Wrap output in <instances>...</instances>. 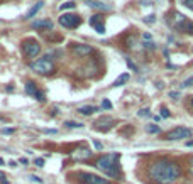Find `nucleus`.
<instances>
[{"instance_id": "1", "label": "nucleus", "mask_w": 193, "mask_h": 184, "mask_svg": "<svg viewBox=\"0 0 193 184\" xmlns=\"http://www.w3.org/2000/svg\"><path fill=\"white\" fill-rule=\"evenodd\" d=\"M149 176L158 184H173L179 177V167L171 161H158L151 166Z\"/></svg>"}, {"instance_id": "2", "label": "nucleus", "mask_w": 193, "mask_h": 184, "mask_svg": "<svg viewBox=\"0 0 193 184\" xmlns=\"http://www.w3.org/2000/svg\"><path fill=\"white\" fill-rule=\"evenodd\" d=\"M119 154L117 152H112L107 156H102L96 161V169H100L105 176L112 177V179H119L120 177V166H119Z\"/></svg>"}, {"instance_id": "3", "label": "nucleus", "mask_w": 193, "mask_h": 184, "mask_svg": "<svg viewBox=\"0 0 193 184\" xmlns=\"http://www.w3.org/2000/svg\"><path fill=\"white\" fill-rule=\"evenodd\" d=\"M31 69L36 71V73H39V75L48 76V75H53V73H54V64H53V61L48 59V58H41V59H37V61H34L31 64Z\"/></svg>"}, {"instance_id": "4", "label": "nucleus", "mask_w": 193, "mask_h": 184, "mask_svg": "<svg viewBox=\"0 0 193 184\" xmlns=\"http://www.w3.org/2000/svg\"><path fill=\"white\" fill-rule=\"evenodd\" d=\"M193 135L192 129H186V127H178V129L169 130L164 135L166 140H181V139H188V137Z\"/></svg>"}, {"instance_id": "5", "label": "nucleus", "mask_w": 193, "mask_h": 184, "mask_svg": "<svg viewBox=\"0 0 193 184\" xmlns=\"http://www.w3.org/2000/svg\"><path fill=\"white\" fill-rule=\"evenodd\" d=\"M59 24L66 29H75L80 26V17L76 14H63L59 17Z\"/></svg>"}, {"instance_id": "6", "label": "nucleus", "mask_w": 193, "mask_h": 184, "mask_svg": "<svg viewBox=\"0 0 193 184\" xmlns=\"http://www.w3.org/2000/svg\"><path fill=\"white\" fill-rule=\"evenodd\" d=\"M22 49H24V54L27 56V58H36V56L39 54V51H41V46L37 44V41H26L22 44Z\"/></svg>"}, {"instance_id": "7", "label": "nucleus", "mask_w": 193, "mask_h": 184, "mask_svg": "<svg viewBox=\"0 0 193 184\" xmlns=\"http://www.w3.org/2000/svg\"><path fill=\"white\" fill-rule=\"evenodd\" d=\"M80 177L85 184H110L109 179H104V177L91 174V172H83V174H80Z\"/></svg>"}, {"instance_id": "8", "label": "nucleus", "mask_w": 193, "mask_h": 184, "mask_svg": "<svg viewBox=\"0 0 193 184\" xmlns=\"http://www.w3.org/2000/svg\"><path fill=\"white\" fill-rule=\"evenodd\" d=\"M73 54L78 58H86V56L93 54V48L88 44H75L73 46Z\"/></svg>"}, {"instance_id": "9", "label": "nucleus", "mask_w": 193, "mask_h": 184, "mask_svg": "<svg viewBox=\"0 0 193 184\" xmlns=\"http://www.w3.org/2000/svg\"><path fill=\"white\" fill-rule=\"evenodd\" d=\"M26 93H27L29 96H32V98H36L37 102H44L46 98H44V95H42L39 90L36 88V85L32 81H27L26 83Z\"/></svg>"}, {"instance_id": "10", "label": "nucleus", "mask_w": 193, "mask_h": 184, "mask_svg": "<svg viewBox=\"0 0 193 184\" xmlns=\"http://www.w3.org/2000/svg\"><path fill=\"white\" fill-rule=\"evenodd\" d=\"M90 26L95 29L98 34H105V26H104V17L102 15H93V17H90Z\"/></svg>"}, {"instance_id": "11", "label": "nucleus", "mask_w": 193, "mask_h": 184, "mask_svg": "<svg viewBox=\"0 0 193 184\" xmlns=\"http://www.w3.org/2000/svg\"><path fill=\"white\" fill-rule=\"evenodd\" d=\"M112 123H114V120H112L110 117H102V118H98L93 125H95V129H98V130H109L112 127Z\"/></svg>"}, {"instance_id": "12", "label": "nucleus", "mask_w": 193, "mask_h": 184, "mask_svg": "<svg viewBox=\"0 0 193 184\" xmlns=\"http://www.w3.org/2000/svg\"><path fill=\"white\" fill-rule=\"evenodd\" d=\"M34 29H53V22L51 21H36L32 22Z\"/></svg>"}, {"instance_id": "13", "label": "nucleus", "mask_w": 193, "mask_h": 184, "mask_svg": "<svg viewBox=\"0 0 193 184\" xmlns=\"http://www.w3.org/2000/svg\"><path fill=\"white\" fill-rule=\"evenodd\" d=\"M42 5H44V2H36L34 5H32V7L29 9V12H27V19H31V17H34V15L37 14V12H39L41 9H42Z\"/></svg>"}, {"instance_id": "14", "label": "nucleus", "mask_w": 193, "mask_h": 184, "mask_svg": "<svg viewBox=\"0 0 193 184\" xmlns=\"http://www.w3.org/2000/svg\"><path fill=\"white\" fill-rule=\"evenodd\" d=\"M78 112H80L81 115H91V113L96 112V107H93V105H85V107H80Z\"/></svg>"}, {"instance_id": "15", "label": "nucleus", "mask_w": 193, "mask_h": 184, "mask_svg": "<svg viewBox=\"0 0 193 184\" xmlns=\"http://www.w3.org/2000/svg\"><path fill=\"white\" fill-rule=\"evenodd\" d=\"M90 156H91V152H90L88 149H83V150H76L75 154H73V157H75V159H88Z\"/></svg>"}, {"instance_id": "16", "label": "nucleus", "mask_w": 193, "mask_h": 184, "mask_svg": "<svg viewBox=\"0 0 193 184\" xmlns=\"http://www.w3.org/2000/svg\"><path fill=\"white\" fill-rule=\"evenodd\" d=\"M129 78H131V76H129V73H122V75H120L117 80L114 81V85H112V86H122V85H124V83L127 81Z\"/></svg>"}, {"instance_id": "17", "label": "nucleus", "mask_w": 193, "mask_h": 184, "mask_svg": "<svg viewBox=\"0 0 193 184\" xmlns=\"http://www.w3.org/2000/svg\"><path fill=\"white\" fill-rule=\"evenodd\" d=\"M88 2L90 7H95V9H102V10H109V5H105L102 2H98V0H86Z\"/></svg>"}, {"instance_id": "18", "label": "nucleus", "mask_w": 193, "mask_h": 184, "mask_svg": "<svg viewBox=\"0 0 193 184\" xmlns=\"http://www.w3.org/2000/svg\"><path fill=\"white\" fill-rule=\"evenodd\" d=\"M146 132H147V134H159L161 129H159L156 123H151V125H147V127H146Z\"/></svg>"}, {"instance_id": "19", "label": "nucleus", "mask_w": 193, "mask_h": 184, "mask_svg": "<svg viewBox=\"0 0 193 184\" xmlns=\"http://www.w3.org/2000/svg\"><path fill=\"white\" fill-rule=\"evenodd\" d=\"M68 129H81L83 127V123H80V122H73V120H68V122L64 123Z\"/></svg>"}, {"instance_id": "20", "label": "nucleus", "mask_w": 193, "mask_h": 184, "mask_svg": "<svg viewBox=\"0 0 193 184\" xmlns=\"http://www.w3.org/2000/svg\"><path fill=\"white\" fill-rule=\"evenodd\" d=\"M75 5H76L75 2H64V4H61V7H59V9H61V10H66V9H75Z\"/></svg>"}, {"instance_id": "21", "label": "nucleus", "mask_w": 193, "mask_h": 184, "mask_svg": "<svg viewBox=\"0 0 193 184\" xmlns=\"http://www.w3.org/2000/svg\"><path fill=\"white\" fill-rule=\"evenodd\" d=\"M192 85H193V76H192V78H188V80H185V81L181 83V88H190Z\"/></svg>"}, {"instance_id": "22", "label": "nucleus", "mask_w": 193, "mask_h": 184, "mask_svg": "<svg viewBox=\"0 0 193 184\" xmlns=\"http://www.w3.org/2000/svg\"><path fill=\"white\" fill-rule=\"evenodd\" d=\"M102 108H105V110H110V108H112V103L109 102V100H104V102H102Z\"/></svg>"}, {"instance_id": "23", "label": "nucleus", "mask_w": 193, "mask_h": 184, "mask_svg": "<svg viewBox=\"0 0 193 184\" xmlns=\"http://www.w3.org/2000/svg\"><path fill=\"white\" fill-rule=\"evenodd\" d=\"M161 117H163V118H168V117H169V112H168V108H161Z\"/></svg>"}, {"instance_id": "24", "label": "nucleus", "mask_w": 193, "mask_h": 184, "mask_svg": "<svg viewBox=\"0 0 193 184\" xmlns=\"http://www.w3.org/2000/svg\"><path fill=\"white\" fill-rule=\"evenodd\" d=\"M151 115V113H149V110H141V112H139V117H149Z\"/></svg>"}, {"instance_id": "25", "label": "nucleus", "mask_w": 193, "mask_h": 184, "mask_svg": "<svg viewBox=\"0 0 193 184\" xmlns=\"http://www.w3.org/2000/svg\"><path fill=\"white\" fill-rule=\"evenodd\" d=\"M183 4H185L188 9H192L193 10V0H183Z\"/></svg>"}, {"instance_id": "26", "label": "nucleus", "mask_w": 193, "mask_h": 184, "mask_svg": "<svg viewBox=\"0 0 193 184\" xmlns=\"http://www.w3.org/2000/svg\"><path fill=\"white\" fill-rule=\"evenodd\" d=\"M34 164L37 166V167H42V166H44V159H36Z\"/></svg>"}, {"instance_id": "27", "label": "nucleus", "mask_w": 193, "mask_h": 184, "mask_svg": "<svg viewBox=\"0 0 193 184\" xmlns=\"http://www.w3.org/2000/svg\"><path fill=\"white\" fill-rule=\"evenodd\" d=\"M169 96H171L173 100H178V98H179V93H176V91H171V93H169Z\"/></svg>"}, {"instance_id": "28", "label": "nucleus", "mask_w": 193, "mask_h": 184, "mask_svg": "<svg viewBox=\"0 0 193 184\" xmlns=\"http://www.w3.org/2000/svg\"><path fill=\"white\" fill-rule=\"evenodd\" d=\"M12 132H14V129H2V134H5V135L12 134Z\"/></svg>"}, {"instance_id": "29", "label": "nucleus", "mask_w": 193, "mask_h": 184, "mask_svg": "<svg viewBox=\"0 0 193 184\" xmlns=\"http://www.w3.org/2000/svg\"><path fill=\"white\" fill-rule=\"evenodd\" d=\"M154 21H156V19H154V15H149L147 19H144V22H147V24H149V22H151V24H152V22H154Z\"/></svg>"}, {"instance_id": "30", "label": "nucleus", "mask_w": 193, "mask_h": 184, "mask_svg": "<svg viewBox=\"0 0 193 184\" xmlns=\"http://www.w3.org/2000/svg\"><path fill=\"white\" fill-rule=\"evenodd\" d=\"M0 183H4V184H9L7 181H5V174H4V172H0Z\"/></svg>"}, {"instance_id": "31", "label": "nucleus", "mask_w": 193, "mask_h": 184, "mask_svg": "<svg viewBox=\"0 0 193 184\" xmlns=\"http://www.w3.org/2000/svg\"><path fill=\"white\" fill-rule=\"evenodd\" d=\"M93 147L100 150V149H102V144H100V142H96V140H93Z\"/></svg>"}, {"instance_id": "32", "label": "nucleus", "mask_w": 193, "mask_h": 184, "mask_svg": "<svg viewBox=\"0 0 193 184\" xmlns=\"http://www.w3.org/2000/svg\"><path fill=\"white\" fill-rule=\"evenodd\" d=\"M31 179L36 181V183H42V179H41V177H37V176H31Z\"/></svg>"}, {"instance_id": "33", "label": "nucleus", "mask_w": 193, "mask_h": 184, "mask_svg": "<svg viewBox=\"0 0 193 184\" xmlns=\"http://www.w3.org/2000/svg\"><path fill=\"white\" fill-rule=\"evenodd\" d=\"M188 167H190V172L193 174V157L190 159V166H188Z\"/></svg>"}, {"instance_id": "34", "label": "nucleus", "mask_w": 193, "mask_h": 184, "mask_svg": "<svg viewBox=\"0 0 193 184\" xmlns=\"http://www.w3.org/2000/svg\"><path fill=\"white\" fill-rule=\"evenodd\" d=\"M127 64H129V66H131L132 69H136V66H134V64H132V63H131V59H127Z\"/></svg>"}, {"instance_id": "35", "label": "nucleus", "mask_w": 193, "mask_h": 184, "mask_svg": "<svg viewBox=\"0 0 193 184\" xmlns=\"http://www.w3.org/2000/svg\"><path fill=\"white\" fill-rule=\"evenodd\" d=\"M186 147H193V140H190V142H186Z\"/></svg>"}, {"instance_id": "36", "label": "nucleus", "mask_w": 193, "mask_h": 184, "mask_svg": "<svg viewBox=\"0 0 193 184\" xmlns=\"http://www.w3.org/2000/svg\"><path fill=\"white\" fill-rule=\"evenodd\" d=\"M4 164H5V161H4V159L0 157V166H4Z\"/></svg>"}]
</instances>
